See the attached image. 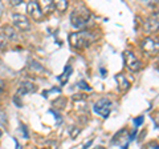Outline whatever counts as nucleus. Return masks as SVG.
<instances>
[{"label": "nucleus", "instance_id": "nucleus-8", "mask_svg": "<svg viewBox=\"0 0 159 149\" xmlns=\"http://www.w3.org/2000/svg\"><path fill=\"white\" fill-rule=\"evenodd\" d=\"M142 49L143 51H146L148 53H152V52H155L158 51V43L157 40H154V39L151 37H146L145 40L142 41Z\"/></svg>", "mask_w": 159, "mask_h": 149}, {"label": "nucleus", "instance_id": "nucleus-20", "mask_svg": "<svg viewBox=\"0 0 159 149\" xmlns=\"http://www.w3.org/2000/svg\"><path fill=\"white\" fill-rule=\"evenodd\" d=\"M20 127H21V128H23V131H24V137L28 138V131H27L25 125H24V124H20Z\"/></svg>", "mask_w": 159, "mask_h": 149}, {"label": "nucleus", "instance_id": "nucleus-5", "mask_svg": "<svg viewBox=\"0 0 159 149\" xmlns=\"http://www.w3.org/2000/svg\"><path fill=\"white\" fill-rule=\"evenodd\" d=\"M12 22L13 26L19 28L20 31H29L31 29V22L28 20V17L25 15L21 13H13L12 15Z\"/></svg>", "mask_w": 159, "mask_h": 149}, {"label": "nucleus", "instance_id": "nucleus-22", "mask_svg": "<svg viewBox=\"0 0 159 149\" xmlns=\"http://www.w3.org/2000/svg\"><path fill=\"white\" fill-rule=\"evenodd\" d=\"M23 0H11V4H13V6H19V4H21Z\"/></svg>", "mask_w": 159, "mask_h": 149}, {"label": "nucleus", "instance_id": "nucleus-7", "mask_svg": "<svg viewBox=\"0 0 159 149\" xmlns=\"http://www.w3.org/2000/svg\"><path fill=\"white\" fill-rule=\"evenodd\" d=\"M36 89H37V87L34 85L33 83H31V81H23L19 85V88H17V96L29 95V93L36 92Z\"/></svg>", "mask_w": 159, "mask_h": 149}, {"label": "nucleus", "instance_id": "nucleus-17", "mask_svg": "<svg viewBox=\"0 0 159 149\" xmlns=\"http://www.w3.org/2000/svg\"><path fill=\"white\" fill-rule=\"evenodd\" d=\"M6 46H7V39L3 36V33H0V49L6 48Z\"/></svg>", "mask_w": 159, "mask_h": 149}, {"label": "nucleus", "instance_id": "nucleus-6", "mask_svg": "<svg viewBox=\"0 0 159 149\" xmlns=\"http://www.w3.org/2000/svg\"><path fill=\"white\" fill-rule=\"evenodd\" d=\"M27 12L29 16H32L34 20H39V19L43 17V11H41V7L37 2H29L27 4Z\"/></svg>", "mask_w": 159, "mask_h": 149}, {"label": "nucleus", "instance_id": "nucleus-18", "mask_svg": "<svg viewBox=\"0 0 159 149\" xmlns=\"http://www.w3.org/2000/svg\"><path fill=\"white\" fill-rule=\"evenodd\" d=\"M78 87H80V88H82V89H86V91H92V88L89 87L85 81H80V83H78Z\"/></svg>", "mask_w": 159, "mask_h": 149}, {"label": "nucleus", "instance_id": "nucleus-12", "mask_svg": "<svg viewBox=\"0 0 159 149\" xmlns=\"http://www.w3.org/2000/svg\"><path fill=\"white\" fill-rule=\"evenodd\" d=\"M72 73V67H66L65 68V71H64L61 74H60L58 76V81H60V84H61V85H65L66 84V81H68V79H69V74Z\"/></svg>", "mask_w": 159, "mask_h": 149}, {"label": "nucleus", "instance_id": "nucleus-23", "mask_svg": "<svg viewBox=\"0 0 159 149\" xmlns=\"http://www.w3.org/2000/svg\"><path fill=\"white\" fill-rule=\"evenodd\" d=\"M4 87H6V84H4L3 80H0V92H3V91H4Z\"/></svg>", "mask_w": 159, "mask_h": 149}, {"label": "nucleus", "instance_id": "nucleus-25", "mask_svg": "<svg viewBox=\"0 0 159 149\" xmlns=\"http://www.w3.org/2000/svg\"><path fill=\"white\" fill-rule=\"evenodd\" d=\"M2 135H3V131H2V129H0V137H2Z\"/></svg>", "mask_w": 159, "mask_h": 149}, {"label": "nucleus", "instance_id": "nucleus-24", "mask_svg": "<svg viewBox=\"0 0 159 149\" xmlns=\"http://www.w3.org/2000/svg\"><path fill=\"white\" fill-rule=\"evenodd\" d=\"M94 149H105V148H103V147H96Z\"/></svg>", "mask_w": 159, "mask_h": 149}, {"label": "nucleus", "instance_id": "nucleus-21", "mask_svg": "<svg viewBox=\"0 0 159 149\" xmlns=\"http://www.w3.org/2000/svg\"><path fill=\"white\" fill-rule=\"evenodd\" d=\"M92 142H93V140H89V141H88V142H86V144H85V145H84V147H82L81 149H88L89 147H90V145H92Z\"/></svg>", "mask_w": 159, "mask_h": 149}, {"label": "nucleus", "instance_id": "nucleus-14", "mask_svg": "<svg viewBox=\"0 0 159 149\" xmlns=\"http://www.w3.org/2000/svg\"><path fill=\"white\" fill-rule=\"evenodd\" d=\"M44 7V8H41V11H43V13L44 12H51V11H53L54 9V6H53V2L52 0H43V3L40 4V7Z\"/></svg>", "mask_w": 159, "mask_h": 149}, {"label": "nucleus", "instance_id": "nucleus-3", "mask_svg": "<svg viewBox=\"0 0 159 149\" xmlns=\"http://www.w3.org/2000/svg\"><path fill=\"white\" fill-rule=\"evenodd\" d=\"M111 108H113V103H111V100H109V99H106V97L96 101L94 105H93L94 112H96L97 115H99L101 117H103V118L109 117V115H110V112H111Z\"/></svg>", "mask_w": 159, "mask_h": 149}, {"label": "nucleus", "instance_id": "nucleus-15", "mask_svg": "<svg viewBox=\"0 0 159 149\" xmlns=\"http://www.w3.org/2000/svg\"><path fill=\"white\" fill-rule=\"evenodd\" d=\"M31 68H32V69H34V71H39V72L44 71V68L41 67V64L37 63L36 60H31Z\"/></svg>", "mask_w": 159, "mask_h": 149}, {"label": "nucleus", "instance_id": "nucleus-1", "mask_svg": "<svg viewBox=\"0 0 159 149\" xmlns=\"http://www.w3.org/2000/svg\"><path fill=\"white\" fill-rule=\"evenodd\" d=\"M90 17H92L90 11L86 7L81 6L80 8H76L70 13V23L74 28H82L89 23Z\"/></svg>", "mask_w": 159, "mask_h": 149}, {"label": "nucleus", "instance_id": "nucleus-11", "mask_svg": "<svg viewBox=\"0 0 159 149\" xmlns=\"http://www.w3.org/2000/svg\"><path fill=\"white\" fill-rule=\"evenodd\" d=\"M4 37H8L11 39V40H15V39H17V35H16V31H15L13 27H9V26H6L4 27V33H3Z\"/></svg>", "mask_w": 159, "mask_h": 149}, {"label": "nucleus", "instance_id": "nucleus-13", "mask_svg": "<svg viewBox=\"0 0 159 149\" xmlns=\"http://www.w3.org/2000/svg\"><path fill=\"white\" fill-rule=\"evenodd\" d=\"M53 6L58 12H65L68 6H69V3L66 2V0H58V2H53Z\"/></svg>", "mask_w": 159, "mask_h": 149}, {"label": "nucleus", "instance_id": "nucleus-9", "mask_svg": "<svg viewBox=\"0 0 159 149\" xmlns=\"http://www.w3.org/2000/svg\"><path fill=\"white\" fill-rule=\"evenodd\" d=\"M145 29L147 32H154L158 29V12L152 13L145 23Z\"/></svg>", "mask_w": 159, "mask_h": 149}, {"label": "nucleus", "instance_id": "nucleus-16", "mask_svg": "<svg viewBox=\"0 0 159 149\" xmlns=\"http://www.w3.org/2000/svg\"><path fill=\"white\" fill-rule=\"evenodd\" d=\"M80 131H81V129H80V128H77V127H73V128H72V132H70V137H72V138H76V137L78 136Z\"/></svg>", "mask_w": 159, "mask_h": 149}, {"label": "nucleus", "instance_id": "nucleus-2", "mask_svg": "<svg viewBox=\"0 0 159 149\" xmlns=\"http://www.w3.org/2000/svg\"><path fill=\"white\" fill-rule=\"evenodd\" d=\"M93 41V36L92 33H89L86 31H81V32H74L69 35V44L73 48H86L92 44Z\"/></svg>", "mask_w": 159, "mask_h": 149}, {"label": "nucleus", "instance_id": "nucleus-4", "mask_svg": "<svg viewBox=\"0 0 159 149\" xmlns=\"http://www.w3.org/2000/svg\"><path fill=\"white\" fill-rule=\"evenodd\" d=\"M123 59H125V63H126V65H127V68L130 69V71H133V72H138L139 69L142 68V63H141V60H139V59H138L133 52L126 51L125 53H123Z\"/></svg>", "mask_w": 159, "mask_h": 149}, {"label": "nucleus", "instance_id": "nucleus-10", "mask_svg": "<svg viewBox=\"0 0 159 149\" xmlns=\"http://www.w3.org/2000/svg\"><path fill=\"white\" fill-rule=\"evenodd\" d=\"M116 80H117L118 87H119L121 91H127V89L130 88V81H129L125 76H122V74H118V76H116Z\"/></svg>", "mask_w": 159, "mask_h": 149}, {"label": "nucleus", "instance_id": "nucleus-19", "mask_svg": "<svg viewBox=\"0 0 159 149\" xmlns=\"http://www.w3.org/2000/svg\"><path fill=\"white\" fill-rule=\"evenodd\" d=\"M142 123H143V117H137L135 120H134V124H135L137 127H139V125H141Z\"/></svg>", "mask_w": 159, "mask_h": 149}]
</instances>
